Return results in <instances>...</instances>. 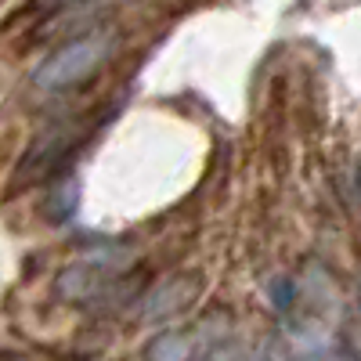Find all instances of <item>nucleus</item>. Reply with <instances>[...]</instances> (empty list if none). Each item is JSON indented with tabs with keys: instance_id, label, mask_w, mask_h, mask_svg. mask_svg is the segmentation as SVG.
Masks as SVG:
<instances>
[{
	"instance_id": "9",
	"label": "nucleus",
	"mask_w": 361,
	"mask_h": 361,
	"mask_svg": "<svg viewBox=\"0 0 361 361\" xmlns=\"http://www.w3.org/2000/svg\"><path fill=\"white\" fill-rule=\"evenodd\" d=\"M250 361H286V350H282V343H279L275 336H267Z\"/></svg>"
},
{
	"instance_id": "5",
	"label": "nucleus",
	"mask_w": 361,
	"mask_h": 361,
	"mask_svg": "<svg viewBox=\"0 0 361 361\" xmlns=\"http://www.w3.org/2000/svg\"><path fill=\"white\" fill-rule=\"evenodd\" d=\"M76 202H80V185H66L62 192L54 195V202H47V217H54V221H66L73 209H76Z\"/></svg>"
},
{
	"instance_id": "6",
	"label": "nucleus",
	"mask_w": 361,
	"mask_h": 361,
	"mask_svg": "<svg viewBox=\"0 0 361 361\" xmlns=\"http://www.w3.org/2000/svg\"><path fill=\"white\" fill-rule=\"evenodd\" d=\"M202 361H250V357H246V350L238 347L235 340H228V343H217V347H209V350L202 354Z\"/></svg>"
},
{
	"instance_id": "1",
	"label": "nucleus",
	"mask_w": 361,
	"mask_h": 361,
	"mask_svg": "<svg viewBox=\"0 0 361 361\" xmlns=\"http://www.w3.org/2000/svg\"><path fill=\"white\" fill-rule=\"evenodd\" d=\"M119 47V37L102 29V33H87V37H76L62 47H54L44 62L33 69V83L40 90H69V87H80L94 76L109 58L116 54Z\"/></svg>"
},
{
	"instance_id": "3",
	"label": "nucleus",
	"mask_w": 361,
	"mask_h": 361,
	"mask_svg": "<svg viewBox=\"0 0 361 361\" xmlns=\"http://www.w3.org/2000/svg\"><path fill=\"white\" fill-rule=\"evenodd\" d=\"M202 293V279L195 271H180V275H170L163 282H156L141 296L137 304V318L141 322H166V318H177L185 314Z\"/></svg>"
},
{
	"instance_id": "10",
	"label": "nucleus",
	"mask_w": 361,
	"mask_h": 361,
	"mask_svg": "<svg viewBox=\"0 0 361 361\" xmlns=\"http://www.w3.org/2000/svg\"><path fill=\"white\" fill-rule=\"evenodd\" d=\"M296 361H336V354L329 350L325 343H311V347H304L296 354Z\"/></svg>"
},
{
	"instance_id": "8",
	"label": "nucleus",
	"mask_w": 361,
	"mask_h": 361,
	"mask_svg": "<svg viewBox=\"0 0 361 361\" xmlns=\"http://www.w3.org/2000/svg\"><path fill=\"white\" fill-rule=\"evenodd\" d=\"M271 300H275V307H293V300H296V289H293V282L289 279H279L275 286H271Z\"/></svg>"
},
{
	"instance_id": "4",
	"label": "nucleus",
	"mask_w": 361,
	"mask_h": 361,
	"mask_svg": "<svg viewBox=\"0 0 361 361\" xmlns=\"http://www.w3.org/2000/svg\"><path fill=\"white\" fill-rule=\"evenodd\" d=\"M195 350V333L188 329H166L145 347V361H188Z\"/></svg>"
},
{
	"instance_id": "2",
	"label": "nucleus",
	"mask_w": 361,
	"mask_h": 361,
	"mask_svg": "<svg viewBox=\"0 0 361 361\" xmlns=\"http://www.w3.org/2000/svg\"><path fill=\"white\" fill-rule=\"evenodd\" d=\"M134 257L127 250H90L87 257L66 264L54 279V296L66 304H90V300L105 296L112 286L123 282L127 267Z\"/></svg>"
},
{
	"instance_id": "7",
	"label": "nucleus",
	"mask_w": 361,
	"mask_h": 361,
	"mask_svg": "<svg viewBox=\"0 0 361 361\" xmlns=\"http://www.w3.org/2000/svg\"><path fill=\"white\" fill-rule=\"evenodd\" d=\"M343 357H347V361H361V318L347 322V333H343Z\"/></svg>"
},
{
	"instance_id": "11",
	"label": "nucleus",
	"mask_w": 361,
	"mask_h": 361,
	"mask_svg": "<svg viewBox=\"0 0 361 361\" xmlns=\"http://www.w3.org/2000/svg\"><path fill=\"white\" fill-rule=\"evenodd\" d=\"M51 8H66V4H76V0H47Z\"/></svg>"
}]
</instances>
